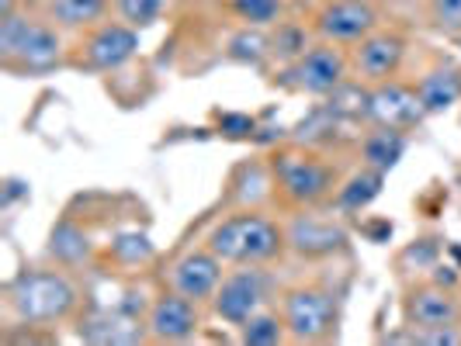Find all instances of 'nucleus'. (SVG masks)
<instances>
[{
    "label": "nucleus",
    "instance_id": "nucleus-17",
    "mask_svg": "<svg viewBox=\"0 0 461 346\" xmlns=\"http://www.w3.org/2000/svg\"><path fill=\"white\" fill-rule=\"evenodd\" d=\"M420 104L427 115H444L451 104L461 101V69L451 63H440L430 73H423V80L416 84Z\"/></svg>",
    "mask_w": 461,
    "mask_h": 346
},
{
    "label": "nucleus",
    "instance_id": "nucleus-36",
    "mask_svg": "<svg viewBox=\"0 0 461 346\" xmlns=\"http://www.w3.org/2000/svg\"><path fill=\"white\" fill-rule=\"evenodd\" d=\"M458 49H461V35H458Z\"/></svg>",
    "mask_w": 461,
    "mask_h": 346
},
{
    "label": "nucleus",
    "instance_id": "nucleus-1",
    "mask_svg": "<svg viewBox=\"0 0 461 346\" xmlns=\"http://www.w3.org/2000/svg\"><path fill=\"white\" fill-rule=\"evenodd\" d=\"M205 246L219 256L222 263H267L281 256V250L288 246L285 243V229L271 222L267 215L260 211H240V215H230L222 218L219 226H212V232L205 235Z\"/></svg>",
    "mask_w": 461,
    "mask_h": 346
},
{
    "label": "nucleus",
    "instance_id": "nucleus-34",
    "mask_svg": "<svg viewBox=\"0 0 461 346\" xmlns=\"http://www.w3.org/2000/svg\"><path fill=\"white\" fill-rule=\"evenodd\" d=\"M49 0H22V7H46Z\"/></svg>",
    "mask_w": 461,
    "mask_h": 346
},
{
    "label": "nucleus",
    "instance_id": "nucleus-11",
    "mask_svg": "<svg viewBox=\"0 0 461 346\" xmlns=\"http://www.w3.org/2000/svg\"><path fill=\"white\" fill-rule=\"evenodd\" d=\"M80 49H84L87 69H97V73L122 69L139 52V28H132L129 22H104L84 39Z\"/></svg>",
    "mask_w": 461,
    "mask_h": 346
},
{
    "label": "nucleus",
    "instance_id": "nucleus-4",
    "mask_svg": "<svg viewBox=\"0 0 461 346\" xmlns=\"http://www.w3.org/2000/svg\"><path fill=\"white\" fill-rule=\"evenodd\" d=\"M271 173L281 198L295 208L320 205L337 187V170L309 153H277L271 160Z\"/></svg>",
    "mask_w": 461,
    "mask_h": 346
},
{
    "label": "nucleus",
    "instance_id": "nucleus-6",
    "mask_svg": "<svg viewBox=\"0 0 461 346\" xmlns=\"http://www.w3.org/2000/svg\"><path fill=\"white\" fill-rule=\"evenodd\" d=\"M347 80V59L337 49V42H316L292 59L288 69L281 73V84L292 91L312 93V97H330Z\"/></svg>",
    "mask_w": 461,
    "mask_h": 346
},
{
    "label": "nucleus",
    "instance_id": "nucleus-16",
    "mask_svg": "<svg viewBox=\"0 0 461 346\" xmlns=\"http://www.w3.org/2000/svg\"><path fill=\"white\" fill-rule=\"evenodd\" d=\"M77 336L84 343H97V346H108V343H139L149 336L146 323H139L136 315H129L125 308L118 312H104L97 308L91 315H84L80 325H77Z\"/></svg>",
    "mask_w": 461,
    "mask_h": 346
},
{
    "label": "nucleus",
    "instance_id": "nucleus-3",
    "mask_svg": "<svg viewBox=\"0 0 461 346\" xmlns=\"http://www.w3.org/2000/svg\"><path fill=\"white\" fill-rule=\"evenodd\" d=\"M0 59L14 69H52L63 59V35L59 28L28 14H11L0 22Z\"/></svg>",
    "mask_w": 461,
    "mask_h": 346
},
{
    "label": "nucleus",
    "instance_id": "nucleus-20",
    "mask_svg": "<svg viewBox=\"0 0 461 346\" xmlns=\"http://www.w3.org/2000/svg\"><path fill=\"white\" fill-rule=\"evenodd\" d=\"M104 11H108V0H49L46 4V18L67 31L94 28L104 18Z\"/></svg>",
    "mask_w": 461,
    "mask_h": 346
},
{
    "label": "nucleus",
    "instance_id": "nucleus-18",
    "mask_svg": "<svg viewBox=\"0 0 461 346\" xmlns=\"http://www.w3.org/2000/svg\"><path fill=\"white\" fill-rule=\"evenodd\" d=\"M402 153H406V136H402V129L375 125V132H368L365 142H361V160H365V166H375V170H382V173H389L395 163L402 160Z\"/></svg>",
    "mask_w": 461,
    "mask_h": 346
},
{
    "label": "nucleus",
    "instance_id": "nucleus-25",
    "mask_svg": "<svg viewBox=\"0 0 461 346\" xmlns=\"http://www.w3.org/2000/svg\"><path fill=\"white\" fill-rule=\"evenodd\" d=\"M118 4V14H122V22H129L132 28H149V24L160 22L163 14V4L167 0H115Z\"/></svg>",
    "mask_w": 461,
    "mask_h": 346
},
{
    "label": "nucleus",
    "instance_id": "nucleus-13",
    "mask_svg": "<svg viewBox=\"0 0 461 346\" xmlns=\"http://www.w3.org/2000/svg\"><path fill=\"white\" fill-rule=\"evenodd\" d=\"M406 59V39L399 31H371L368 39H361L354 49V67L368 84H382L393 80L399 67Z\"/></svg>",
    "mask_w": 461,
    "mask_h": 346
},
{
    "label": "nucleus",
    "instance_id": "nucleus-29",
    "mask_svg": "<svg viewBox=\"0 0 461 346\" xmlns=\"http://www.w3.org/2000/svg\"><path fill=\"white\" fill-rule=\"evenodd\" d=\"M305 49H309V46H305V39H302L295 28H281V31H277L275 52H281V56H285L288 63H292V59H299Z\"/></svg>",
    "mask_w": 461,
    "mask_h": 346
},
{
    "label": "nucleus",
    "instance_id": "nucleus-28",
    "mask_svg": "<svg viewBox=\"0 0 461 346\" xmlns=\"http://www.w3.org/2000/svg\"><path fill=\"white\" fill-rule=\"evenodd\" d=\"M115 256H122L125 263H139V260H149L153 256V243L146 235H118Z\"/></svg>",
    "mask_w": 461,
    "mask_h": 346
},
{
    "label": "nucleus",
    "instance_id": "nucleus-19",
    "mask_svg": "<svg viewBox=\"0 0 461 346\" xmlns=\"http://www.w3.org/2000/svg\"><path fill=\"white\" fill-rule=\"evenodd\" d=\"M382 187H385V173L375 170V166H365V170L350 173L344 184L337 187L333 205L340 208V211H365L382 194Z\"/></svg>",
    "mask_w": 461,
    "mask_h": 346
},
{
    "label": "nucleus",
    "instance_id": "nucleus-35",
    "mask_svg": "<svg viewBox=\"0 0 461 346\" xmlns=\"http://www.w3.org/2000/svg\"><path fill=\"white\" fill-rule=\"evenodd\" d=\"M451 253H455L461 260V243H451Z\"/></svg>",
    "mask_w": 461,
    "mask_h": 346
},
{
    "label": "nucleus",
    "instance_id": "nucleus-33",
    "mask_svg": "<svg viewBox=\"0 0 461 346\" xmlns=\"http://www.w3.org/2000/svg\"><path fill=\"white\" fill-rule=\"evenodd\" d=\"M18 187H24L22 181H7V187H4V208H11V205H14V198L22 194Z\"/></svg>",
    "mask_w": 461,
    "mask_h": 346
},
{
    "label": "nucleus",
    "instance_id": "nucleus-24",
    "mask_svg": "<svg viewBox=\"0 0 461 346\" xmlns=\"http://www.w3.org/2000/svg\"><path fill=\"white\" fill-rule=\"evenodd\" d=\"M285 336H288V325L275 312H257L240 325V340L247 346H277Z\"/></svg>",
    "mask_w": 461,
    "mask_h": 346
},
{
    "label": "nucleus",
    "instance_id": "nucleus-5",
    "mask_svg": "<svg viewBox=\"0 0 461 346\" xmlns=\"http://www.w3.org/2000/svg\"><path fill=\"white\" fill-rule=\"evenodd\" d=\"M281 319L288 325V340H295V343H323L337 333L340 312H337V298L326 288L302 284V288H292L285 295Z\"/></svg>",
    "mask_w": 461,
    "mask_h": 346
},
{
    "label": "nucleus",
    "instance_id": "nucleus-22",
    "mask_svg": "<svg viewBox=\"0 0 461 346\" xmlns=\"http://www.w3.org/2000/svg\"><path fill=\"white\" fill-rule=\"evenodd\" d=\"M275 42L260 31V28H243V31H236L230 39V46H226V56H230L232 63H243V67H260L271 52H275Z\"/></svg>",
    "mask_w": 461,
    "mask_h": 346
},
{
    "label": "nucleus",
    "instance_id": "nucleus-26",
    "mask_svg": "<svg viewBox=\"0 0 461 346\" xmlns=\"http://www.w3.org/2000/svg\"><path fill=\"white\" fill-rule=\"evenodd\" d=\"M232 11L254 28H264V24H275L281 18V0H232Z\"/></svg>",
    "mask_w": 461,
    "mask_h": 346
},
{
    "label": "nucleus",
    "instance_id": "nucleus-2",
    "mask_svg": "<svg viewBox=\"0 0 461 346\" xmlns=\"http://www.w3.org/2000/svg\"><path fill=\"white\" fill-rule=\"evenodd\" d=\"M11 312L28 325H52L80 308V291L63 271H28L7 284Z\"/></svg>",
    "mask_w": 461,
    "mask_h": 346
},
{
    "label": "nucleus",
    "instance_id": "nucleus-9",
    "mask_svg": "<svg viewBox=\"0 0 461 346\" xmlns=\"http://www.w3.org/2000/svg\"><path fill=\"white\" fill-rule=\"evenodd\" d=\"M285 243L288 250L302 260H326V256H337L347 250L350 243V232L333 222V218H316V215H295L288 226H285Z\"/></svg>",
    "mask_w": 461,
    "mask_h": 346
},
{
    "label": "nucleus",
    "instance_id": "nucleus-30",
    "mask_svg": "<svg viewBox=\"0 0 461 346\" xmlns=\"http://www.w3.org/2000/svg\"><path fill=\"white\" fill-rule=\"evenodd\" d=\"M219 129L226 132L230 138H250L257 132V121L250 115H222L219 118Z\"/></svg>",
    "mask_w": 461,
    "mask_h": 346
},
{
    "label": "nucleus",
    "instance_id": "nucleus-27",
    "mask_svg": "<svg viewBox=\"0 0 461 346\" xmlns=\"http://www.w3.org/2000/svg\"><path fill=\"white\" fill-rule=\"evenodd\" d=\"M427 14L440 35H461V0H427Z\"/></svg>",
    "mask_w": 461,
    "mask_h": 346
},
{
    "label": "nucleus",
    "instance_id": "nucleus-15",
    "mask_svg": "<svg viewBox=\"0 0 461 346\" xmlns=\"http://www.w3.org/2000/svg\"><path fill=\"white\" fill-rule=\"evenodd\" d=\"M406 323L413 329H440V325L461 323V301L451 288L440 284H420L406 295Z\"/></svg>",
    "mask_w": 461,
    "mask_h": 346
},
{
    "label": "nucleus",
    "instance_id": "nucleus-8",
    "mask_svg": "<svg viewBox=\"0 0 461 346\" xmlns=\"http://www.w3.org/2000/svg\"><path fill=\"white\" fill-rule=\"evenodd\" d=\"M264 295H267V277H264V271H257V263H243L240 271L222 277V284H219V291L212 298V308H215V315L222 323L243 325L250 315L260 312Z\"/></svg>",
    "mask_w": 461,
    "mask_h": 346
},
{
    "label": "nucleus",
    "instance_id": "nucleus-32",
    "mask_svg": "<svg viewBox=\"0 0 461 346\" xmlns=\"http://www.w3.org/2000/svg\"><path fill=\"white\" fill-rule=\"evenodd\" d=\"M368 235L371 243H385L393 235V222H375V226H368Z\"/></svg>",
    "mask_w": 461,
    "mask_h": 346
},
{
    "label": "nucleus",
    "instance_id": "nucleus-21",
    "mask_svg": "<svg viewBox=\"0 0 461 346\" xmlns=\"http://www.w3.org/2000/svg\"><path fill=\"white\" fill-rule=\"evenodd\" d=\"M49 253L56 256L59 263H67V267L84 263V260L91 256V239L77 229L73 222H59V226L52 229V235H49Z\"/></svg>",
    "mask_w": 461,
    "mask_h": 346
},
{
    "label": "nucleus",
    "instance_id": "nucleus-10",
    "mask_svg": "<svg viewBox=\"0 0 461 346\" xmlns=\"http://www.w3.org/2000/svg\"><path fill=\"white\" fill-rule=\"evenodd\" d=\"M198 301H191L181 291H167L149 305L146 329L153 343H187L198 333Z\"/></svg>",
    "mask_w": 461,
    "mask_h": 346
},
{
    "label": "nucleus",
    "instance_id": "nucleus-23",
    "mask_svg": "<svg viewBox=\"0 0 461 346\" xmlns=\"http://www.w3.org/2000/svg\"><path fill=\"white\" fill-rule=\"evenodd\" d=\"M368 97H371V91H365V87L347 84L344 80L337 91L330 93L326 111H330V118H337V121H357V118H368Z\"/></svg>",
    "mask_w": 461,
    "mask_h": 346
},
{
    "label": "nucleus",
    "instance_id": "nucleus-12",
    "mask_svg": "<svg viewBox=\"0 0 461 346\" xmlns=\"http://www.w3.org/2000/svg\"><path fill=\"white\" fill-rule=\"evenodd\" d=\"M427 115L423 104H420V93L410 84H399V80H382L371 87L368 97V121L375 125H385V129H413L420 118Z\"/></svg>",
    "mask_w": 461,
    "mask_h": 346
},
{
    "label": "nucleus",
    "instance_id": "nucleus-14",
    "mask_svg": "<svg viewBox=\"0 0 461 346\" xmlns=\"http://www.w3.org/2000/svg\"><path fill=\"white\" fill-rule=\"evenodd\" d=\"M170 284H174V291L187 295L191 301L215 298V291L222 284V260L208 246L205 250H191L170 267Z\"/></svg>",
    "mask_w": 461,
    "mask_h": 346
},
{
    "label": "nucleus",
    "instance_id": "nucleus-7",
    "mask_svg": "<svg viewBox=\"0 0 461 346\" xmlns=\"http://www.w3.org/2000/svg\"><path fill=\"white\" fill-rule=\"evenodd\" d=\"M378 22H382V14L371 0H326L316 11L312 28L326 42H337V46L354 42L357 46L371 31H378Z\"/></svg>",
    "mask_w": 461,
    "mask_h": 346
},
{
    "label": "nucleus",
    "instance_id": "nucleus-31",
    "mask_svg": "<svg viewBox=\"0 0 461 346\" xmlns=\"http://www.w3.org/2000/svg\"><path fill=\"white\" fill-rule=\"evenodd\" d=\"M458 267H444V263H438L434 267V284H440V288H455L458 284V274H455Z\"/></svg>",
    "mask_w": 461,
    "mask_h": 346
}]
</instances>
